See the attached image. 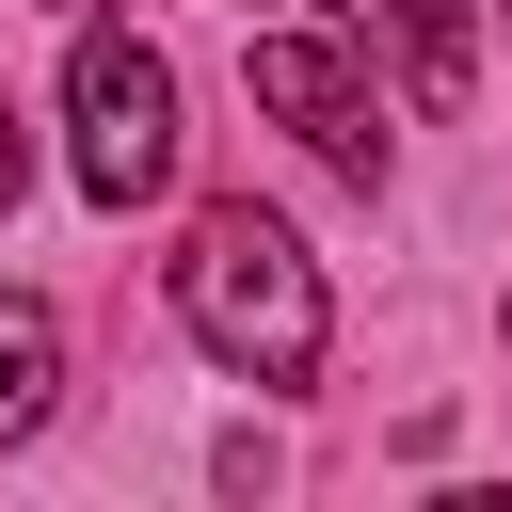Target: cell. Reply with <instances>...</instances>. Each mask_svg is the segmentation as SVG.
Listing matches in <instances>:
<instances>
[{"label":"cell","instance_id":"obj_1","mask_svg":"<svg viewBox=\"0 0 512 512\" xmlns=\"http://www.w3.org/2000/svg\"><path fill=\"white\" fill-rule=\"evenodd\" d=\"M176 320H192V352L240 368V384H320V336H336L320 256H304L272 208H192V240H176Z\"/></svg>","mask_w":512,"mask_h":512},{"label":"cell","instance_id":"obj_2","mask_svg":"<svg viewBox=\"0 0 512 512\" xmlns=\"http://www.w3.org/2000/svg\"><path fill=\"white\" fill-rule=\"evenodd\" d=\"M64 128H80V192H96V208H160V192H176V64H160L144 32L80 16Z\"/></svg>","mask_w":512,"mask_h":512},{"label":"cell","instance_id":"obj_3","mask_svg":"<svg viewBox=\"0 0 512 512\" xmlns=\"http://www.w3.org/2000/svg\"><path fill=\"white\" fill-rule=\"evenodd\" d=\"M256 112H272V128H304L336 176H384V96L352 80V48H336V32H256Z\"/></svg>","mask_w":512,"mask_h":512},{"label":"cell","instance_id":"obj_4","mask_svg":"<svg viewBox=\"0 0 512 512\" xmlns=\"http://www.w3.org/2000/svg\"><path fill=\"white\" fill-rule=\"evenodd\" d=\"M352 32L400 48V96H416V112H464V80H480V0H352Z\"/></svg>","mask_w":512,"mask_h":512},{"label":"cell","instance_id":"obj_5","mask_svg":"<svg viewBox=\"0 0 512 512\" xmlns=\"http://www.w3.org/2000/svg\"><path fill=\"white\" fill-rule=\"evenodd\" d=\"M48 400H64V320H48L32 288H0V448L48 432Z\"/></svg>","mask_w":512,"mask_h":512},{"label":"cell","instance_id":"obj_6","mask_svg":"<svg viewBox=\"0 0 512 512\" xmlns=\"http://www.w3.org/2000/svg\"><path fill=\"white\" fill-rule=\"evenodd\" d=\"M32 192V128H16V80H0V208Z\"/></svg>","mask_w":512,"mask_h":512},{"label":"cell","instance_id":"obj_7","mask_svg":"<svg viewBox=\"0 0 512 512\" xmlns=\"http://www.w3.org/2000/svg\"><path fill=\"white\" fill-rule=\"evenodd\" d=\"M48 16H112V0H48Z\"/></svg>","mask_w":512,"mask_h":512}]
</instances>
